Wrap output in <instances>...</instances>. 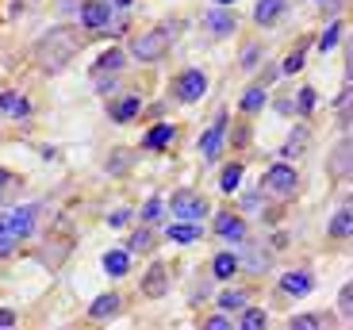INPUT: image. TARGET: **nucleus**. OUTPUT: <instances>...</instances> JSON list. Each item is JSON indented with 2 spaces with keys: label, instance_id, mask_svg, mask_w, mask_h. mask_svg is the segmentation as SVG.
<instances>
[{
  "label": "nucleus",
  "instance_id": "obj_15",
  "mask_svg": "<svg viewBox=\"0 0 353 330\" xmlns=\"http://www.w3.org/2000/svg\"><path fill=\"white\" fill-rule=\"evenodd\" d=\"M0 112H4V116H27L31 104H27V96H19V92H0Z\"/></svg>",
  "mask_w": 353,
  "mask_h": 330
},
{
  "label": "nucleus",
  "instance_id": "obj_24",
  "mask_svg": "<svg viewBox=\"0 0 353 330\" xmlns=\"http://www.w3.org/2000/svg\"><path fill=\"white\" fill-rule=\"evenodd\" d=\"M208 27H212L215 35H230V27H234V23H230L227 8H212V12H208Z\"/></svg>",
  "mask_w": 353,
  "mask_h": 330
},
{
  "label": "nucleus",
  "instance_id": "obj_9",
  "mask_svg": "<svg viewBox=\"0 0 353 330\" xmlns=\"http://www.w3.org/2000/svg\"><path fill=\"white\" fill-rule=\"evenodd\" d=\"M123 50L119 46H112V50H104L97 58V65H92V73H97V81H104V77H119V70H123Z\"/></svg>",
  "mask_w": 353,
  "mask_h": 330
},
{
  "label": "nucleus",
  "instance_id": "obj_42",
  "mask_svg": "<svg viewBox=\"0 0 353 330\" xmlns=\"http://www.w3.org/2000/svg\"><path fill=\"white\" fill-rule=\"evenodd\" d=\"M112 4H119V8H123V4H131V0H112Z\"/></svg>",
  "mask_w": 353,
  "mask_h": 330
},
{
  "label": "nucleus",
  "instance_id": "obj_10",
  "mask_svg": "<svg viewBox=\"0 0 353 330\" xmlns=\"http://www.w3.org/2000/svg\"><path fill=\"white\" fill-rule=\"evenodd\" d=\"M119 307H123V300H119L115 292H104V296H97V300H92V307H88V319L108 322V319H115V315H119Z\"/></svg>",
  "mask_w": 353,
  "mask_h": 330
},
{
  "label": "nucleus",
  "instance_id": "obj_35",
  "mask_svg": "<svg viewBox=\"0 0 353 330\" xmlns=\"http://www.w3.org/2000/svg\"><path fill=\"white\" fill-rule=\"evenodd\" d=\"M338 173H342V177L350 173V138H345L342 150H338Z\"/></svg>",
  "mask_w": 353,
  "mask_h": 330
},
{
  "label": "nucleus",
  "instance_id": "obj_23",
  "mask_svg": "<svg viewBox=\"0 0 353 330\" xmlns=\"http://www.w3.org/2000/svg\"><path fill=\"white\" fill-rule=\"evenodd\" d=\"M242 173H246V169H242V161H234V165H227V169H223V177H219V188L227 192V196H230V192H234V188L242 185Z\"/></svg>",
  "mask_w": 353,
  "mask_h": 330
},
{
  "label": "nucleus",
  "instance_id": "obj_36",
  "mask_svg": "<svg viewBox=\"0 0 353 330\" xmlns=\"http://www.w3.org/2000/svg\"><path fill=\"white\" fill-rule=\"evenodd\" d=\"M300 70H303V50H296V54L288 58V62H284V70H281V73H300Z\"/></svg>",
  "mask_w": 353,
  "mask_h": 330
},
{
  "label": "nucleus",
  "instance_id": "obj_26",
  "mask_svg": "<svg viewBox=\"0 0 353 330\" xmlns=\"http://www.w3.org/2000/svg\"><path fill=\"white\" fill-rule=\"evenodd\" d=\"M338 35H342V23H330L327 31H323V39H319V50H334Z\"/></svg>",
  "mask_w": 353,
  "mask_h": 330
},
{
  "label": "nucleus",
  "instance_id": "obj_14",
  "mask_svg": "<svg viewBox=\"0 0 353 330\" xmlns=\"http://www.w3.org/2000/svg\"><path fill=\"white\" fill-rule=\"evenodd\" d=\"M131 269V250H108L104 254V273L108 277H127Z\"/></svg>",
  "mask_w": 353,
  "mask_h": 330
},
{
  "label": "nucleus",
  "instance_id": "obj_1",
  "mask_svg": "<svg viewBox=\"0 0 353 330\" xmlns=\"http://www.w3.org/2000/svg\"><path fill=\"white\" fill-rule=\"evenodd\" d=\"M77 50H81V39H77V31H70V27H54V31H46V35L35 43V58H39V65H43L46 73L65 70V65L77 58Z\"/></svg>",
  "mask_w": 353,
  "mask_h": 330
},
{
  "label": "nucleus",
  "instance_id": "obj_3",
  "mask_svg": "<svg viewBox=\"0 0 353 330\" xmlns=\"http://www.w3.org/2000/svg\"><path fill=\"white\" fill-rule=\"evenodd\" d=\"M265 188L276 192V196H292V192L300 188V173L292 169L288 161H276V165H269V173H265Z\"/></svg>",
  "mask_w": 353,
  "mask_h": 330
},
{
  "label": "nucleus",
  "instance_id": "obj_31",
  "mask_svg": "<svg viewBox=\"0 0 353 330\" xmlns=\"http://www.w3.org/2000/svg\"><path fill=\"white\" fill-rule=\"evenodd\" d=\"M150 227H146V231H139V234H134V238H131V246H127V250H131V254H139V250H150Z\"/></svg>",
  "mask_w": 353,
  "mask_h": 330
},
{
  "label": "nucleus",
  "instance_id": "obj_11",
  "mask_svg": "<svg viewBox=\"0 0 353 330\" xmlns=\"http://www.w3.org/2000/svg\"><path fill=\"white\" fill-rule=\"evenodd\" d=\"M281 16H284V0H257V8H254V23L257 27L276 23Z\"/></svg>",
  "mask_w": 353,
  "mask_h": 330
},
{
  "label": "nucleus",
  "instance_id": "obj_19",
  "mask_svg": "<svg viewBox=\"0 0 353 330\" xmlns=\"http://www.w3.org/2000/svg\"><path fill=\"white\" fill-rule=\"evenodd\" d=\"M169 238H173V242H196V238H200V223H188V219H176V223L169 227Z\"/></svg>",
  "mask_w": 353,
  "mask_h": 330
},
{
  "label": "nucleus",
  "instance_id": "obj_17",
  "mask_svg": "<svg viewBox=\"0 0 353 330\" xmlns=\"http://www.w3.org/2000/svg\"><path fill=\"white\" fill-rule=\"evenodd\" d=\"M139 107H142V96H123L119 107H112V119L115 123H131V119L139 116Z\"/></svg>",
  "mask_w": 353,
  "mask_h": 330
},
{
  "label": "nucleus",
  "instance_id": "obj_22",
  "mask_svg": "<svg viewBox=\"0 0 353 330\" xmlns=\"http://www.w3.org/2000/svg\"><path fill=\"white\" fill-rule=\"evenodd\" d=\"M334 238H350V231H353V215H350V207H342V212L330 219V227H327Z\"/></svg>",
  "mask_w": 353,
  "mask_h": 330
},
{
  "label": "nucleus",
  "instance_id": "obj_30",
  "mask_svg": "<svg viewBox=\"0 0 353 330\" xmlns=\"http://www.w3.org/2000/svg\"><path fill=\"white\" fill-rule=\"evenodd\" d=\"M161 212H165V207H161V200H146V207H142V219H146V223H158Z\"/></svg>",
  "mask_w": 353,
  "mask_h": 330
},
{
  "label": "nucleus",
  "instance_id": "obj_38",
  "mask_svg": "<svg viewBox=\"0 0 353 330\" xmlns=\"http://www.w3.org/2000/svg\"><path fill=\"white\" fill-rule=\"evenodd\" d=\"M8 327H16V311L12 307H0V330H8Z\"/></svg>",
  "mask_w": 353,
  "mask_h": 330
},
{
  "label": "nucleus",
  "instance_id": "obj_39",
  "mask_svg": "<svg viewBox=\"0 0 353 330\" xmlns=\"http://www.w3.org/2000/svg\"><path fill=\"white\" fill-rule=\"evenodd\" d=\"M227 327H230L227 315H212V319H208V330H227Z\"/></svg>",
  "mask_w": 353,
  "mask_h": 330
},
{
  "label": "nucleus",
  "instance_id": "obj_4",
  "mask_svg": "<svg viewBox=\"0 0 353 330\" xmlns=\"http://www.w3.org/2000/svg\"><path fill=\"white\" fill-rule=\"evenodd\" d=\"M169 207H173L176 219H188V223H200L203 215H208V200L196 196V192H176V196L169 200Z\"/></svg>",
  "mask_w": 353,
  "mask_h": 330
},
{
  "label": "nucleus",
  "instance_id": "obj_27",
  "mask_svg": "<svg viewBox=\"0 0 353 330\" xmlns=\"http://www.w3.org/2000/svg\"><path fill=\"white\" fill-rule=\"evenodd\" d=\"M288 327L292 330H315V327H323V319L319 315H296V319H288Z\"/></svg>",
  "mask_w": 353,
  "mask_h": 330
},
{
  "label": "nucleus",
  "instance_id": "obj_33",
  "mask_svg": "<svg viewBox=\"0 0 353 330\" xmlns=\"http://www.w3.org/2000/svg\"><path fill=\"white\" fill-rule=\"evenodd\" d=\"M127 219H131V212H127V207H119V212L108 215V227H112V231H119V227H127Z\"/></svg>",
  "mask_w": 353,
  "mask_h": 330
},
{
  "label": "nucleus",
  "instance_id": "obj_18",
  "mask_svg": "<svg viewBox=\"0 0 353 330\" xmlns=\"http://www.w3.org/2000/svg\"><path fill=\"white\" fill-rule=\"evenodd\" d=\"M173 134L176 131L169 123H158L150 134H146V138H142V146H146V150H161V146H169V138H173Z\"/></svg>",
  "mask_w": 353,
  "mask_h": 330
},
{
  "label": "nucleus",
  "instance_id": "obj_32",
  "mask_svg": "<svg viewBox=\"0 0 353 330\" xmlns=\"http://www.w3.org/2000/svg\"><path fill=\"white\" fill-rule=\"evenodd\" d=\"M303 146H307V127H300V131L292 134V138H288V150H284V154H296V150H303Z\"/></svg>",
  "mask_w": 353,
  "mask_h": 330
},
{
  "label": "nucleus",
  "instance_id": "obj_16",
  "mask_svg": "<svg viewBox=\"0 0 353 330\" xmlns=\"http://www.w3.org/2000/svg\"><path fill=\"white\" fill-rule=\"evenodd\" d=\"M281 288H284L288 296H307V292H311V277H307V273H284V277H281Z\"/></svg>",
  "mask_w": 353,
  "mask_h": 330
},
{
  "label": "nucleus",
  "instance_id": "obj_28",
  "mask_svg": "<svg viewBox=\"0 0 353 330\" xmlns=\"http://www.w3.org/2000/svg\"><path fill=\"white\" fill-rule=\"evenodd\" d=\"M12 246H16V238L8 234V223H4V215H0V258H8Z\"/></svg>",
  "mask_w": 353,
  "mask_h": 330
},
{
  "label": "nucleus",
  "instance_id": "obj_8",
  "mask_svg": "<svg viewBox=\"0 0 353 330\" xmlns=\"http://www.w3.org/2000/svg\"><path fill=\"white\" fill-rule=\"evenodd\" d=\"M108 19H112L108 0H85V8H81V27L85 31H100V27H108Z\"/></svg>",
  "mask_w": 353,
  "mask_h": 330
},
{
  "label": "nucleus",
  "instance_id": "obj_25",
  "mask_svg": "<svg viewBox=\"0 0 353 330\" xmlns=\"http://www.w3.org/2000/svg\"><path fill=\"white\" fill-rule=\"evenodd\" d=\"M261 107H265V89L261 85L246 89V96H242V112H261Z\"/></svg>",
  "mask_w": 353,
  "mask_h": 330
},
{
  "label": "nucleus",
  "instance_id": "obj_21",
  "mask_svg": "<svg viewBox=\"0 0 353 330\" xmlns=\"http://www.w3.org/2000/svg\"><path fill=\"white\" fill-rule=\"evenodd\" d=\"M212 269H215V277L219 280H230L234 273H239V254H219Z\"/></svg>",
  "mask_w": 353,
  "mask_h": 330
},
{
  "label": "nucleus",
  "instance_id": "obj_34",
  "mask_svg": "<svg viewBox=\"0 0 353 330\" xmlns=\"http://www.w3.org/2000/svg\"><path fill=\"white\" fill-rule=\"evenodd\" d=\"M296 100H300V112L307 116L311 107H315V89H300V96H296Z\"/></svg>",
  "mask_w": 353,
  "mask_h": 330
},
{
  "label": "nucleus",
  "instance_id": "obj_20",
  "mask_svg": "<svg viewBox=\"0 0 353 330\" xmlns=\"http://www.w3.org/2000/svg\"><path fill=\"white\" fill-rule=\"evenodd\" d=\"M239 327H242V330H265V327H269V315H265L261 307H242Z\"/></svg>",
  "mask_w": 353,
  "mask_h": 330
},
{
  "label": "nucleus",
  "instance_id": "obj_40",
  "mask_svg": "<svg viewBox=\"0 0 353 330\" xmlns=\"http://www.w3.org/2000/svg\"><path fill=\"white\" fill-rule=\"evenodd\" d=\"M350 300H353V288L345 285V288H342V311H345V315H350Z\"/></svg>",
  "mask_w": 353,
  "mask_h": 330
},
{
  "label": "nucleus",
  "instance_id": "obj_12",
  "mask_svg": "<svg viewBox=\"0 0 353 330\" xmlns=\"http://www.w3.org/2000/svg\"><path fill=\"white\" fill-rule=\"evenodd\" d=\"M165 265H150V273L142 277V296H150V300H158V296H165Z\"/></svg>",
  "mask_w": 353,
  "mask_h": 330
},
{
  "label": "nucleus",
  "instance_id": "obj_2",
  "mask_svg": "<svg viewBox=\"0 0 353 330\" xmlns=\"http://www.w3.org/2000/svg\"><path fill=\"white\" fill-rule=\"evenodd\" d=\"M169 27H154V31H146V35H139L131 43V54L139 58V62H158L161 54L169 50Z\"/></svg>",
  "mask_w": 353,
  "mask_h": 330
},
{
  "label": "nucleus",
  "instance_id": "obj_5",
  "mask_svg": "<svg viewBox=\"0 0 353 330\" xmlns=\"http://www.w3.org/2000/svg\"><path fill=\"white\" fill-rule=\"evenodd\" d=\"M203 92H208V73L203 70H185L176 77V100L196 104V100H203Z\"/></svg>",
  "mask_w": 353,
  "mask_h": 330
},
{
  "label": "nucleus",
  "instance_id": "obj_37",
  "mask_svg": "<svg viewBox=\"0 0 353 330\" xmlns=\"http://www.w3.org/2000/svg\"><path fill=\"white\" fill-rule=\"evenodd\" d=\"M12 185H16V177H12L8 169H0V200L8 196V188H12Z\"/></svg>",
  "mask_w": 353,
  "mask_h": 330
},
{
  "label": "nucleus",
  "instance_id": "obj_41",
  "mask_svg": "<svg viewBox=\"0 0 353 330\" xmlns=\"http://www.w3.org/2000/svg\"><path fill=\"white\" fill-rule=\"evenodd\" d=\"M215 4H219V8H227V4H239V0H215Z\"/></svg>",
  "mask_w": 353,
  "mask_h": 330
},
{
  "label": "nucleus",
  "instance_id": "obj_29",
  "mask_svg": "<svg viewBox=\"0 0 353 330\" xmlns=\"http://www.w3.org/2000/svg\"><path fill=\"white\" fill-rule=\"evenodd\" d=\"M219 304L227 307V311H234V307L242 311V307H246V296H242V292H223V296H219Z\"/></svg>",
  "mask_w": 353,
  "mask_h": 330
},
{
  "label": "nucleus",
  "instance_id": "obj_13",
  "mask_svg": "<svg viewBox=\"0 0 353 330\" xmlns=\"http://www.w3.org/2000/svg\"><path fill=\"white\" fill-rule=\"evenodd\" d=\"M215 231H219L223 238H230V242H242V238H246V223H242L239 215H230V212H223V215H219Z\"/></svg>",
  "mask_w": 353,
  "mask_h": 330
},
{
  "label": "nucleus",
  "instance_id": "obj_6",
  "mask_svg": "<svg viewBox=\"0 0 353 330\" xmlns=\"http://www.w3.org/2000/svg\"><path fill=\"white\" fill-rule=\"evenodd\" d=\"M35 219H39V207H35V204H19L16 212L4 215V223H8V234H12L16 242H23L27 234L35 231Z\"/></svg>",
  "mask_w": 353,
  "mask_h": 330
},
{
  "label": "nucleus",
  "instance_id": "obj_7",
  "mask_svg": "<svg viewBox=\"0 0 353 330\" xmlns=\"http://www.w3.org/2000/svg\"><path fill=\"white\" fill-rule=\"evenodd\" d=\"M223 138H227V112H219L215 123H212V131L200 138V154L208 161H215V158H219V150H223Z\"/></svg>",
  "mask_w": 353,
  "mask_h": 330
}]
</instances>
